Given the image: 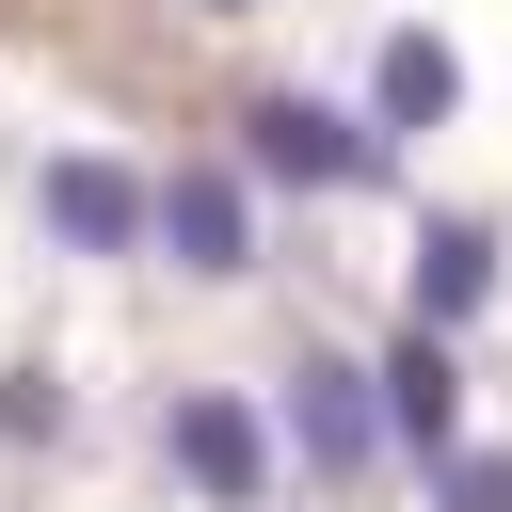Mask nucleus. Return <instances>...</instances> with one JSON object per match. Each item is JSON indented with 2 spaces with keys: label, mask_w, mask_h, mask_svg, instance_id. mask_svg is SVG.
Returning a JSON list of instances; mask_svg holds the SVG:
<instances>
[{
  "label": "nucleus",
  "mask_w": 512,
  "mask_h": 512,
  "mask_svg": "<svg viewBox=\"0 0 512 512\" xmlns=\"http://www.w3.org/2000/svg\"><path fill=\"white\" fill-rule=\"evenodd\" d=\"M384 160V128H352V112H320V96H256L240 112V176H272V192H336V176H368Z\"/></svg>",
  "instance_id": "1"
},
{
  "label": "nucleus",
  "mask_w": 512,
  "mask_h": 512,
  "mask_svg": "<svg viewBox=\"0 0 512 512\" xmlns=\"http://www.w3.org/2000/svg\"><path fill=\"white\" fill-rule=\"evenodd\" d=\"M144 240H160L176 272H256V192H240V160L160 176V192H144Z\"/></svg>",
  "instance_id": "2"
},
{
  "label": "nucleus",
  "mask_w": 512,
  "mask_h": 512,
  "mask_svg": "<svg viewBox=\"0 0 512 512\" xmlns=\"http://www.w3.org/2000/svg\"><path fill=\"white\" fill-rule=\"evenodd\" d=\"M368 384H384V432L400 448H464V352H448V320H400Z\"/></svg>",
  "instance_id": "3"
},
{
  "label": "nucleus",
  "mask_w": 512,
  "mask_h": 512,
  "mask_svg": "<svg viewBox=\"0 0 512 512\" xmlns=\"http://www.w3.org/2000/svg\"><path fill=\"white\" fill-rule=\"evenodd\" d=\"M288 432H304V464H320V480H368V448H384L368 368H352V352H304V368H288Z\"/></svg>",
  "instance_id": "4"
},
{
  "label": "nucleus",
  "mask_w": 512,
  "mask_h": 512,
  "mask_svg": "<svg viewBox=\"0 0 512 512\" xmlns=\"http://www.w3.org/2000/svg\"><path fill=\"white\" fill-rule=\"evenodd\" d=\"M160 448H176V480H192V496H224V512H256V496H272V416H256V400H176V432H160Z\"/></svg>",
  "instance_id": "5"
},
{
  "label": "nucleus",
  "mask_w": 512,
  "mask_h": 512,
  "mask_svg": "<svg viewBox=\"0 0 512 512\" xmlns=\"http://www.w3.org/2000/svg\"><path fill=\"white\" fill-rule=\"evenodd\" d=\"M32 208H48L64 256H144V176H128V160H48Z\"/></svg>",
  "instance_id": "6"
},
{
  "label": "nucleus",
  "mask_w": 512,
  "mask_h": 512,
  "mask_svg": "<svg viewBox=\"0 0 512 512\" xmlns=\"http://www.w3.org/2000/svg\"><path fill=\"white\" fill-rule=\"evenodd\" d=\"M448 96H464L448 32H384V64H368V112H384V144H400V128H448Z\"/></svg>",
  "instance_id": "7"
},
{
  "label": "nucleus",
  "mask_w": 512,
  "mask_h": 512,
  "mask_svg": "<svg viewBox=\"0 0 512 512\" xmlns=\"http://www.w3.org/2000/svg\"><path fill=\"white\" fill-rule=\"evenodd\" d=\"M496 304V224H416V320H480Z\"/></svg>",
  "instance_id": "8"
},
{
  "label": "nucleus",
  "mask_w": 512,
  "mask_h": 512,
  "mask_svg": "<svg viewBox=\"0 0 512 512\" xmlns=\"http://www.w3.org/2000/svg\"><path fill=\"white\" fill-rule=\"evenodd\" d=\"M448 512H512V448H448Z\"/></svg>",
  "instance_id": "9"
},
{
  "label": "nucleus",
  "mask_w": 512,
  "mask_h": 512,
  "mask_svg": "<svg viewBox=\"0 0 512 512\" xmlns=\"http://www.w3.org/2000/svg\"><path fill=\"white\" fill-rule=\"evenodd\" d=\"M208 16H256V0H208Z\"/></svg>",
  "instance_id": "10"
}]
</instances>
